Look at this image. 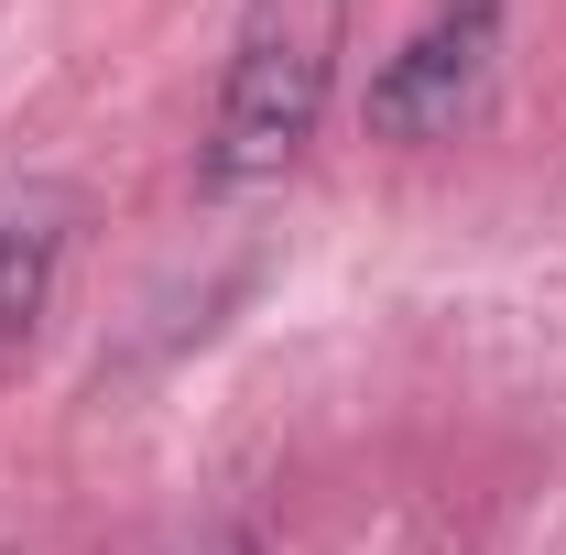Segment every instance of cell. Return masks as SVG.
Here are the masks:
<instances>
[{"mask_svg": "<svg viewBox=\"0 0 566 555\" xmlns=\"http://www.w3.org/2000/svg\"><path fill=\"white\" fill-rule=\"evenodd\" d=\"M501 11L512 0H436L370 76V142H403V153L458 142V121L480 109V87L501 66Z\"/></svg>", "mask_w": 566, "mask_h": 555, "instance_id": "cell-2", "label": "cell"}, {"mask_svg": "<svg viewBox=\"0 0 566 555\" xmlns=\"http://www.w3.org/2000/svg\"><path fill=\"white\" fill-rule=\"evenodd\" d=\"M66 240H76V186H55V175L0 186V370L44 327V305L66 283Z\"/></svg>", "mask_w": 566, "mask_h": 555, "instance_id": "cell-3", "label": "cell"}, {"mask_svg": "<svg viewBox=\"0 0 566 555\" xmlns=\"http://www.w3.org/2000/svg\"><path fill=\"white\" fill-rule=\"evenodd\" d=\"M186 555H262V545H251L240 523H218V534H197V545H186Z\"/></svg>", "mask_w": 566, "mask_h": 555, "instance_id": "cell-4", "label": "cell"}, {"mask_svg": "<svg viewBox=\"0 0 566 555\" xmlns=\"http://www.w3.org/2000/svg\"><path fill=\"white\" fill-rule=\"evenodd\" d=\"M327 87H338V0H262L240 22V44H229L197 186L208 197H262V186H283L305 164L316 121H327Z\"/></svg>", "mask_w": 566, "mask_h": 555, "instance_id": "cell-1", "label": "cell"}]
</instances>
